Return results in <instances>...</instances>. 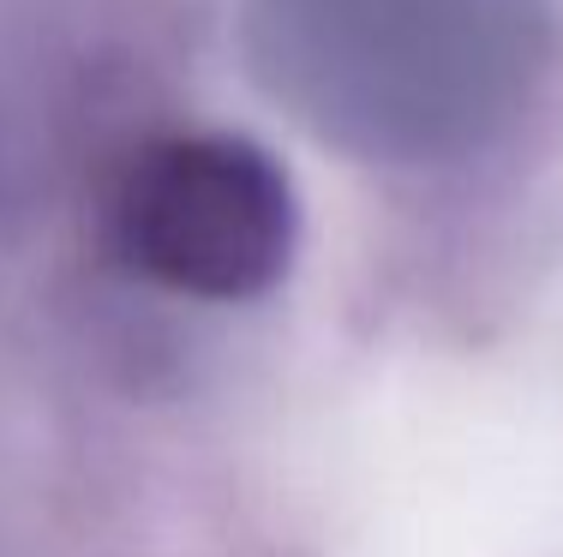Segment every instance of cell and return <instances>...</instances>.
Masks as SVG:
<instances>
[{
	"mask_svg": "<svg viewBox=\"0 0 563 557\" xmlns=\"http://www.w3.org/2000/svg\"><path fill=\"white\" fill-rule=\"evenodd\" d=\"M114 241L144 276L180 294H258L288 264V180L246 138L151 144L114 192Z\"/></svg>",
	"mask_w": 563,
	"mask_h": 557,
	"instance_id": "obj_1",
	"label": "cell"
}]
</instances>
